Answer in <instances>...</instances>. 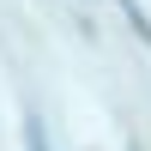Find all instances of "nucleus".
I'll list each match as a JSON object with an SVG mask.
<instances>
[{"label":"nucleus","mask_w":151,"mask_h":151,"mask_svg":"<svg viewBox=\"0 0 151 151\" xmlns=\"http://www.w3.org/2000/svg\"><path fill=\"white\" fill-rule=\"evenodd\" d=\"M24 133H30V151H48V133H42V121H30Z\"/></svg>","instance_id":"nucleus-1"}]
</instances>
